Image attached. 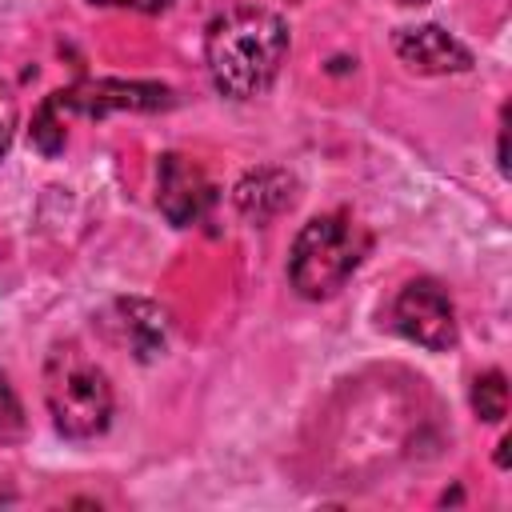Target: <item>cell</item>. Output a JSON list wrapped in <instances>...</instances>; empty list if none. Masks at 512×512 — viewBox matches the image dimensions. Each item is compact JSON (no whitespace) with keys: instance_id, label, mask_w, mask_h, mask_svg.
Here are the masks:
<instances>
[{"instance_id":"cell-1","label":"cell","mask_w":512,"mask_h":512,"mask_svg":"<svg viewBox=\"0 0 512 512\" xmlns=\"http://www.w3.org/2000/svg\"><path fill=\"white\" fill-rule=\"evenodd\" d=\"M288 24L280 12L260 4H228L204 28V64L220 96L252 100L260 96L284 56H288Z\"/></svg>"},{"instance_id":"cell-2","label":"cell","mask_w":512,"mask_h":512,"mask_svg":"<svg viewBox=\"0 0 512 512\" xmlns=\"http://www.w3.org/2000/svg\"><path fill=\"white\" fill-rule=\"evenodd\" d=\"M372 248V232L348 212L312 216L288 252V280L304 300L336 296Z\"/></svg>"},{"instance_id":"cell-3","label":"cell","mask_w":512,"mask_h":512,"mask_svg":"<svg viewBox=\"0 0 512 512\" xmlns=\"http://www.w3.org/2000/svg\"><path fill=\"white\" fill-rule=\"evenodd\" d=\"M44 400H48L52 424L68 440H92L112 420L108 372L76 340L52 344L44 360Z\"/></svg>"},{"instance_id":"cell-4","label":"cell","mask_w":512,"mask_h":512,"mask_svg":"<svg viewBox=\"0 0 512 512\" xmlns=\"http://www.w3.org/2000/svg\"><path fill=\"white\" fill-rule=\"evenodd\" d=\"M392 320H396V328L412 340V344H420V348H428V352H448V348H456V308H452V300H448V292L436 284V280H428V276H420V280H408L404 288H400V296H396V304H392Z\"/></svg>"},{"instance_id":"cell-5","label":"cell","mask_w":512,"mask_h":512,"mask_svg":"<svg viewBox=\"0 0 512 512\" xmlns=\"http://www.w3.org/2000/svg\"><path fill=\"white\" fill-rule=\"evenodd\" d=\"M56 112L76 116H108V112H160L172 108V88L152 80H80L72 88L52 92Z\"/></svg>"},{"instance_id":"cell-6","label":"cell","mask_w":512,"mask_h":512,"mask_svg":"<svg viewBox=\"0 0 512 512\" xmlns=\"http://www.w3.org/2000/svg\"><path fill=\"white\" fill-rule=\"evenodd\" d=\"M156 204L168 224L188 228V224L204 220V212L216 204V184L208 180V172L196 160H188L180 152H164L156 164Z\"/></svg>"},{"instance_id":"cell-7","label":"cell","mask_w":512,"mask_h":512,"mask_svg":"<svg viewBox=\"0 0 512 512\" xmlns=\"http://www.w3.org/2000/svg\"><path fill=\"white\" fill-rule=\"evenodd\" d=\"M392 48L420 76H448V72H468L472 68V52L452 32H444L440 24L396 28Z\"/></svg>"},{"instance_id":"cell-8","label":"cell","mask_w":512,"mask_h":512,"mask_svg":"<svg viewBox=\"0 0 512 512\" xmlns=\"http://www.w3.org/2000/svg\"><path fill=\"white\" fill-rule=\"evenodd\" d=\"M300 196V184L288 168H276V164H264V168H252L240 176V184L232 188V204L244 220L252 224H268L276 216H284Z\"/></svg>"},{"instance_id":"cell-9","label":"cell","mask_w":512,"mask_h":512,"mask_svg":"<svg viewBox=\"0 0 512 512\" xmlns=\"http://www.w3.org/2000/svg\"><path fill=\"white\" fill-rule=\"evenodd\" d=\"M116 328L124 336V344L136 352V360H152L164 352L168 344V316L164 308L148 304V300H116Z\"/></svg>"},{"instance_id":"cell-10","label":"cell","mask_w":512,"mask_h":512,"mask_svg":"<svg viewBox=\"0 0 512 512\" xmlns=\"http://www.w3.org/2000/svg\"><path fill=\"white\" fill-rule=\"evenodd\" d=\"M472 412L488 424H500L508 416V380H504V372L492 368V372L472 380Z\"/></svg>"},{"instance_id":"cell-11","label":"cell","mask_w":512,"mask_h":512,"mask_svg":"<svg viewBox=\"0 0 512 512\" xmlns=\"http://www.w3.org/2000/svg\"><path fill=\"white\" fill-rule=\"evenodd\" d=\"M32 144H36L44 156H60V152H64V120H60L52 96H48V100L36 108V116H32Z\"/></svg>"},{"instance_id":"cell-12","label":"cell","mask_w":512,"mask_h":512,"mask_svg":"<svg viewBox=\"0 0 512 512\" xmlns=\"http://www.w3.org/2000/svg\"><path fill=\"white\" fill-rule=\"evenodd\" d=\"M20 436H24V408H20V400H16L12 384H8V376L0 372V440L12 444V440H20Z\"/></svg>"},{"instance_id":"cell-13","label":"cell","mask_w":512,"mask_h":512,"mask_svg":"<svg viewBox=\"0 0 512 512\" xmlns=\"http://www.w3.org/2000/svg\"><path fill=\"white\" fill-rule=\"evenodd\" d=\"M12 132H16V100H12V88L0 80V156L8 152Z\"/></svg>"},{"instance_id":"cell-14","label":"cell","mask_w":512,"mask_h":512,"mask_svg":"<svg viewBox=\"0 0 512 512\" xmlns=\"http://www.w3.org/2000/svg\"><path fill=\"white\" fill-rule=\"evenodd\" d=\"M88 4H100V8H132V12L156 16V12H164L172 0H88Z\"/></svg>"},{"instance_id":"cell-15","label":"cell","mask_w":512,"mask_h":512,"mask_svg":"<svg viewBox=\"0 0 512 512\" xmlns=\"http://www.w3.org/2000/svg\"><path fill=\"white\" fill-rule=\"evenodd\" d=\"M396 4H408V8H420V4H428V0H396Z\"/></svg>"},{"instance_id":"cell-16","label":"cell","mask_w":512,"mask_h":512,"mask_svg":"<svg viewBox=\"0 0 512 512\" xmlns=\"http://www.w3.org/2000/svg\"><path fill=\"white\" fill-rule=\"evenodd\" d=\"M288 4H300V0H288Z\"/></svg>"}]
</instances>
